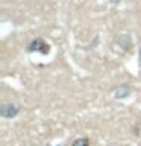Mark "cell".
Segmentation results:
<instances>
[{
    "label": "cell",
    "instance_id": "cell-1",
    "mask_svg": "<svg viewBox=\"0 0 141 146\" xmlns=\"http://www.w3.org/2000/svg\"><path fill=\"white\" fill-rule=\"evenodd\" d=\"M18 113V108L12 104H5L2 105V116L5 117H14Z\"/></svg>",
    "mask_w": 141,
    "mask_h": 146
},
{
    "label": "cell",
    "instance_id": "cell-2",
    "mask_svg": "<svg viewBox=\"0 0 141 146\" xmlns=\"http://www.w3.org/2000/svg\"><path fill=\"white\" fill-rule=\"evenodd\" d=\"M73 146H88V140L86 139H79V140H76L74 143H73Z\"/></svg>",
    "mask_w": 141,
    "mask_h": 146
}]
</instances>
